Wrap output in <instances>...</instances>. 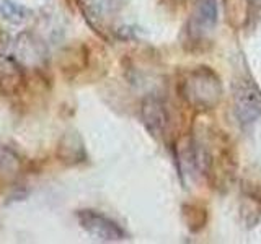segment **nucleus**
I'll use <instances>...</instances> for the list:
<instances>
[{"mask_svg": "<svg viewBox=\"0 0 261 244\" xmlns=\"http://www.w3.org/2000/svg\"><path fill=\"white\" fill-rule=\"evenodd\" d=\"M233 109L240 124L251 126L261 117V88L248 73L233 81Z\"/></svg>", "mask_w": 261, "mask_h": 244, "instance_id": "2", "label": "nucleus"}, {"mask_svg": "<svg viewBox=\"0 0 261 244\" xmlns=\"http://www.w3.org/2000/svg\"><path fill=\"white\" fill-rule=\"evenodd\" d=\"M77 218L80 222V226L84 230L95 236L96 239L101 241H121L124 239V230L111 218L105 217L100 211L95 210H80L77 214Z\"/></svg>", "mask_w": 261, "mask_h": 244, "instance_id": "3", "label": "nucleus"}, {"mask_svg": "<svg viewBox=\"0 0 261 244\" xmlns=\"http://www.w3.org/2000/svg\"><path fill=\"white\" fill-rule=\"evenodd\" d=\"M142 119L145 127L149 129V132L152 135H162L168 120L167 109L163 106L162 100L155 96L147 98L142 104Z\"/></svg>", "mask_w": 261, "mask_h": 244, "instance_id": "4", "label": "nucleus"}, {"mask_svg": "<svg viewBox=\"0 0 261 244\" xmlns=\"http://www.w3.org/2000/svg\"><path fill=\"white\" fill-rule=\"evenodd\" d=\"M219 18V7L217 0H199L196 7V20H198V28L202 31H209Z\"/></svg>", "mask_w": 261, "mask_h": 244, "instance_id": "5", "label": "nucleus"}, {"mask_svg": "<svg viewBox=\"0 0 261 244\" xmlns=\"http://www.w3.org/2000/svg\"><path fill=\"white\" fill-rule=\"evenodd\" d=\"M179 93L196 109H212L222 98V85L214 70L196 67L185 73L179 81Z\"/></svg>", "mask_w": 261, "mask_h": 244, "instance_id": "1", "label": "nucleus"}]
</instances>
